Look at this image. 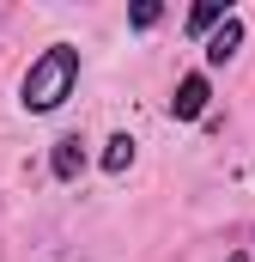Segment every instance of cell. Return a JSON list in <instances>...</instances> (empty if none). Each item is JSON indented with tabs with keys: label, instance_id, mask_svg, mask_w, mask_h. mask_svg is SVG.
I'll return each instance as SVG.
<instances>
[{
	"label": "cell",
	"instance_id": "obj_6",
	"mask_svg": "<svg viewBox=\"0 0 255 262\" xmlns=\"http://www.w3.org/2000/svg\"><path fill=\"white\" fill-rule=\"evenodd\" d=\"M213 25H225V6H194L189 12V31H213Z\"/></svg>",
	"mask_w": 255,
	"mask_h": 262
},
{
	"label": "cell",
	"instance_id": "obj_2",
	"mask_svg": "<svg viewBox=\"0 0 255 262\" xmlns=\"http://www.w3.org/2000/svg\"><path fill=\"white\" fill-rule=\"evenodd\" d=\"M200 110H207V79L189 73V79L176 85V98H170V116H183V122H189V116H200Z\"/></svg>",
	"mask_w": 255,
	"mask_h": 262
},
{
	"label": "cell",
	"instance_id": "obj_4",
	"mask_svg": "<svg viewBox=\"0 0 255 262\" xmlns=\"http://www.w3.org/2000/svg\"><path fill=\"white\" fill-rule=\"evenodd\" d=\"M79 171H85V146H79V140H55V177L73 183Z\"/></svg>",
	"mask_w": 255,
	"mask_h": 262
},
{
	"label": "cell",
	"instance_id": "obj_3",
	"mask_svg": "<svg viewBox=\"0 0 255 262\" xmlns=\"http://www.w3.org/2000/svg\"><path fill=\"white\" fill-rule=\"evenodd\" d=\"M237 43H243V25H237V18H225V25L207 37V61H213V67H225L231 55H237Z\"/></svg>",
	"mask_w": 255,
	"mask_h": 262
},
{
	"label": "cell",
	"instance_id": "obj_1",
	"mask_svg": "<svg viewBox=\"0 0 255 262\" xmlns=\"http://www.w3.org/2000/svg\"><path fill=\"white\" fill-rule=\"evenodd\" d=\"M73 79H79V55L67 49V43H55V49H43L37 61H31V73H24V110H55L67 92H73Z\"/></svg>",
	"mask_w": 255,
	"mask_h": 262
},
{
	"label": "cell",
	"instance_id": "obj_5",
	"mask_svg": "<svg viewBox=\"0 0 255 262\" xmlns=\"http://www.w3.org/2000/svg\"><path fill=\"white\" fill-rule=\"evenodd\" d=\"M128 165H134V140H110V152H104V171H128Z\"/></svg>",
	"mask_w": 255,
	"mask_h": 262
}]
</instances>
